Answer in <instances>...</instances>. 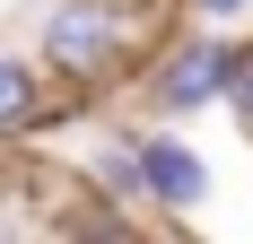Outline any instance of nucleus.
I'll return each instance as SVG.
<instances>
[{
    "instance_id": "obj_1",
    "label": "nucleus",
    "mask_w": 253,
    "mask_h": 244,
    "mask_svg": "<svg viewBox=\"0 0 253 244\" xmlns=\"http://www.w3.org/2000/svg\"><path fill=\"white\" fill-rule=\"evenodd\" d=\"M123 44H131V26L114 0H61L44 18V61L61 79H105V70H123Z\"/></svg>"
},
{
    "instance_id": "obj_2",
    "label": "nucleus",
    "mask_w": 253,
    "mask_h": 244,
    "mask_svg": "<svg viewBox=\"0 0 253 244\" xmlns=\"http://www.w3.org/2000/svg\"><path fill=\"white\" fill-rule=\"evenodd\" d=\"M227 35H192V44H175L166 61H157V79H149V96H157V114H192V105H218V79H227Z\"/></svg>"
},
{
    "instance_id": "obj_3",
    "label": "nucleus",
    "mask_w": 253,
    "mask_h": 244,
    "mask_svg": "<svg viewBox=\"0 0 253 244\" xmlns=\"http://www.w3.org/2000/svg\"><path fill=\"white\" fill-rule=\"evenodd\" d=\"M131 157H140V201H157V209H201L210 166L175 140V131H140V140H131Z\"/></svg>"
},
{
    "instance_id": "obj_4",
    "label": "nucleus",
    "mask_w": 253,
    "mask_h": 244,
    "mask_svg": "<svg viewBox=\"0 0 253 244\" xmlns=\"http://www.w3.org/2000/svg\"><path fill=\"white\" fill-rule=\"evenodd\" d=\"M26 131H44V79H35V61L0 52V140H26Z\"/></svg>"
},
{
    "instance_id": "obj_5",
    "label": "nucleus",
    "mask_w": 253,
    "mask_h": 244,
    "mask_svg": "<svg viewBox=\"0 0 253 244\" xmlns=\"http://www.w3.org/2000/svg\"><path fill=\"white\" fill-rule=\"evenodd\" d=\"M218 96H227V114L253 131V44H236V52H227V79H218Z\"/></svg>"
},
{
    "instance_id": "obj_6",
    "label": "nucleus",
    "mask_w": 253,
    "mask_h": 244,
    "mask_svg": "<svg viewBox=\"0 0 253 244\" xmlns=\"http://www.w3.org/2000/svg\"><path fill=\"white\" fill-rule=\"evenodd\" d=\"M201 18H236V9H253V0H192Z\"/></svg>"
}]
</instances>
